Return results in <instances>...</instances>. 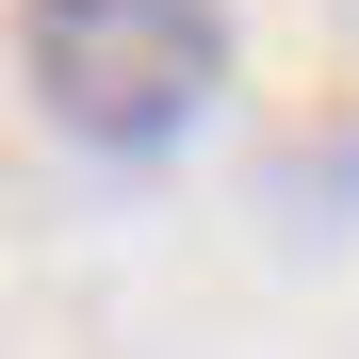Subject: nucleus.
Listing matches in <instances>:
<instances>
[{
  "label": "nucleus",
  "instance_id": "1",
  "mask_svg": "<svg viewBox=\"0 0 359 359\" xmlns=\"http://www.w3.org/2000/svg\"><path fill=\"white\" fill-rule=\"evenodd\" d=\"M229 0H17V82L82 163H163L229 98Z\"/></svg>",
  "mask_w": 359,
  "mask_h": 359
}]
</instances>
